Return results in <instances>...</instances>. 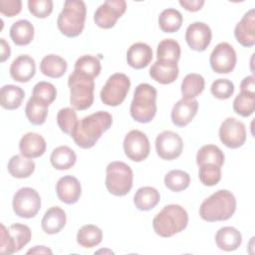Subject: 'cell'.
Here are the masks:
<instances>
[{"label": "cell", "instance_id": "cell-44", "mask_svg": "<svg viewBox=\"0 0 255 255\" xmlns=\"http://www.w3.org/2000/svg\"><path fill=\"white\" fill-rule=\"evenodd\" d=\"M210 92L219 100H227L234 93V84L228 79H217L212 83Z\"/></svg>", "mask_w": 255, "mask_h": 255}, {"label": "cell", "instance_id": "cell-20", "mask_svg": "<svg viewBox=\"0 0 255 255\" xmlns=\"http://www.w3.org/2000/svg\"><path fill=\"white\" fill-rule=\"evenodd\" d=\"M11 78L19 83L29 82L36 73V64L29 55L18 56L10 66Z\"/></svg>", "mask_w": 255, "mask_h": 255}, {"label": "cell", "instance_id": "cell-19", "mask_svg": "<svg viewBox=\"0 0 255 255\" xmlns=\"http://www.w3.org/2000/svg\"><path fill=\"white\" fill-rule=\"evenodd\" d=\"M56 192L58 198L66 204L76 203L81 196L82 187L77 177L65 175L61 177L56 184Z\"/></svg>", "mask_w": 255, "mask_h": 255}, {"label": "cell", "instance_id": "cell-50", "mask_svg": "<svg viewBox=\"0 0 255 255\" xmlns=\"http://www.w3.org/2000/svg\"><path fill=\"white\" fill-rule=\"evenodd\" d=\"M27 254H52V250L45 246H35L27 251Z\"/></svg>", "mask_w": 255, "mask_h": 255}, {"label": "cell", "instance_id": "cell-49", "mask_svg": "<svg viewBox=\"0 0 255 255\" xmlns=\"http://www.w3.org/2000/svg\"><path fill=\"white\" fill-rule=\"evenodd\" d=\"M0 42H1V62L3 63L10 57L11 50H10L9 44L5 41V39L1 38Z\"/></svg>", "mask_w": 255, "mask_h": 255}, {"label": "cell", "instance_id": "cell-35", "mask_svg": "<svg viewBox=\"0 0 255 255\" xmlns=\"http://www.w3.org/2000/svg\"><path fill=\"white\" fill-rule=\"evenodd\" d=\"M224 158L223 151L214 144L203 145L196 153V163L198 166L204 163H211L221 167L224 163Z\"/></svg>", "mask_w": 255, "mask_h": 255}, {"label": "cell", "instance_id": "cell-42", "mask_svg": "<svg viewBox=\"0 0 255 255\" xmlns=\"http://www.w3.org/2000/svg\"><path fill=\"white\" fill-rule=\"evenodd\" d=\"M77 123L78 117L75 109L64 108L59 111L57 115V124L63 132L71 135Z\"/></svg>", "mask_w": 255, "mask_h": 255}, {"label": "cell", "instance_id": "cell-38", "mask_svg": "<svg viewBox=\"0 0 255 255\" xmlns=\"http://www.w3.org/2000/svg\"><path fill=\"white\" fill-rule=\"evenodd\" d=\"M164 184L169 190L173 192H179L189 186L190 176L186 171L173 169L165 174Z\"/></svg>", "mask_w": 255, "mask_h": 255}, {"label": "cell", "instance_id": "cell-3", "mask_svg": "<svg viewBox=\"0 0 255 255\" xmlns=\"http://www.w3.org/2000/svg\"><path fill=\"white\" fill-rule=\"evenodd\" d=\"M188 223L186 210L178 204L164 206L153 218L152 227L160 237H171L184 230Z\"/></svg>", "mask_w": 255, "mask_h": 255}, {"label": "cell", "instance_id": "cell-21", "mask_svg": "<svg viewBox=\"0 0 255 255\" xmlns=\"http://www.w3.org/2000/svg\"><path fill=\"white\" fill-rule=\"evenodd\" d=\"M19 149L27 158L40 157L46 151V140L37 132H27L20 139Z\"/></svg>", "mask_w": 255, "mask_h": 255}, {"label": "cell", "instance_id": "cell-13", "mask_svg": "<svg viewBox=\"0 0 255 255\" xmlns=\"http://www.w3.org/2000/svg\"><path fill=\"white\" fill-rule=\"evenodd\" d=\"M209 62L211 69L215 73L228 74L235 68L237 62L236 52L230 44L221 42L213 49Z\"/></svg>", "mask_w": 255, "mask_h": 255}, {"label": "cell", "instance_id": "cell-45", "mask_svg": "<svg viewBox=\"0 0 255 255\" xmlns=\"http://www.w3.org/2000/svg\"><path fill=\"white\" fill-rule=\"evenodd\" d=\"M28 8L30 13L36 18H47L53 11V1L51 0H29Z\"/></svg>", "mask_w": 255, "mask_h": 255}, {"label": "cell", "instance_id": "cell-12", "mask_svg": "<svg viewBox=\"0 0 255 255\" xmlns=\"http://www.w3.org/2000/svg\"><path fill=\"white\" fill-rule=\"evenodd\" d=\"M124 150L126 155L132 161L144 160L150 151L149 140L145 133L138 129H132L127 133L124 139Z\"/></svg>", "mask_w": 255, "mask_h": 255}, {"label": "cell", "instance_id": "cell-37", "mask_svg": "<svg viewBox=\"0 0 255 255\" xmlns=\"http://www.w3.org/2000/svg\"><path fill=\"white\" fill-rule=\"evenodd\" d=\"M157 60L177 63L180 58V46L173 39H164L157 45Z\"/></svg>", "mask_w": 255, "mask_h": 255}, {"label": "cell", "instance_id": "cell-11", "mask_svg": "<svg viewBox=\"0 0 255 255\" xmlns=\"http://www.w3.org/2000/svg\"><path fill=\"white\" fill-rule=\"evenodd\" d=\"M127 10V3L124 0L105 1L94 14V21L100 28H113L118 19L121 18Z\"/></svg>", "mask_w": 255, "mask_h": 255}, {"label": "cell", "instance_id": "cell-41", "mask_svg": "<svg viewBox=\"0 0 255 255\" xmlns=\"http://www.w3.org/2000/svg\"><path fill=\"white\" fill-rule=\"evenodd\" d=\"M233 110L241 117L251 116L255 110V93L240 92L233 101Z\"/></svg>", "mask_w": 255, "mask_h": 255}, {"label": "cell", "instance_id": "cell-5", "mask_svg": "<svg viewBox=\"0 0 255 255\" xmlns=\"http://www.w3.org/2000/svg\"><path fill=\"white\" fill-rule=\"evenodd\" d=\"M156 95L155 88L149 84L141 83L135 88L129 110L135 122L147 124L153 120L156 114Z\"/></svg>", "mask_w": 255, "mask_h": 255}, {"label": "cell", "instance_id": "cell-9", "mask_svg": "<svg viewBox=\"0 0 255 255\" xmlns=\"http://www.w3.org/2000/svg\"><path fill=\"white\" fill-rule=\"evenodd\" d=\"M130 88L129 78L123 73L112 75L101 90L102 102L110 107L120 106L126 99Z\"/></svg>", "mask_w": 255, "mask_h": 255}, {"label": "cell", "instance_id": "cell-2", "mask_svg": "<svg viewBox=\"0 0 255 255\" xmlns=\"http://www.w3.org/2000/svg\"><path fill=\"white\" fill-rule=\"evenodd\" d=\"M236 210V199L227 189H220L207 197L199 207L200 217L207 222L225 221Z\"/></svg>", "mask_w": 255, "mask_h": 255}, {"label": "cell", "instance_id": "cell-31", "mask_svg": "<svg viewBox=\"0 0 255 255\" xmlns=\"http://www.w3.org/2000/svg\"><path fill=\"white\" fill-rule=\"evenodd\" d=\"M9 173L16 178H27L35 170V162L19 154L13 155L8 162Z\"/></svg>", "mask_w": 255, "mask_h": 255}, {"label": "cell", "instance_id": "cell-29", "mask_svg": "<svg viewBox=\"0 0 255 255\" xmlns=\"http://www.w3.org/2000/svg\"><path fill=\"white\" fill-rule=\"evenodd\" d=\"M50 160L54 168L59 170H66L75 165L77 155L71 147L67 145H60L52 151Z\"/></svg>", "mask_w": 255, "mask_h": 255}, {"label": "cell", "instance_id": "cell-6", "mask_svg": "<svg viewBox=\"0 0 255 255\" xmlns=\"http://www.w3.org/2000/svg\"><path fill=\"white\" fill-rule=\"evenodd\" d=\"M71 106L78 111L89 109L94 102V79L74 71L68 78Z\"/></svg>", "mask_w": 255, "mask_h": 255}, {"label": "cell", "instance_id": "cell-18", "mask_svg": "<svg viewBox=\"0 0 255 255\" xmlns=\"http://www.w3.org/2000/svg\"><path fill=\"white\" fill-rule=\"evenodd\" d=\"M198 110V102L195 99L182 98L172 108L171 121L179 128L186 127L195 117Z\"/></svg>", "mask_w": 255, "mask_h": 255}, {"label": "cell", "instance_id": "cell-36", "mask_svg": "<svg viewBox=\"0 0 255 255\" xmlns=\"http://www.w3.org/2000/svg\"><path fill=\"white\" fill-rule=\"evenodd\" d=\"M102 67L100 60L92 55H84L80 57L76 63L74 71L84 74L92 79H95L98 77L101 73Z\"/></svg>", "mask_w": 255, "mask_h": 255}, {"label": "cell", "instance_id": "cell-27", "mask_svg": "<svg viewBox=\"0 0 255 255\" xmlns=\"http://www.w3.org/2000/svg\"><path fill=\"white\" fill-rule=\"evenodd\" d=\"M160 200V194L154 187L143 186L136 190L133 203L138 210L148 211L154 208Z\"/></svg>", "mask_w": 255, "mask_h": 255}, {"label": "cell", "instance_id": "cell-39", "mask_svg": "<svg viewBox=\"0 0 255 255\" xmlns=\"http://www.w3.org/2000/svg\"><path fill=\"white\" fill-rule=\"evenodd\" d=\"M25 115L32 125L41 126L46 122L48 116V107L40 104L31 97L26 104Z\"/></svg>", "mask_w": 255, "mask_h": 255}, {"label": "cell", "instance_id": "cell-16", "mask_svg": "<svg viewBox=\"0 0 255 255\" xmlns=\"http://www.w3.org/2000/svg\"><path fill=\"white\" fill-rule=\"evenodd\" d=\"M211 29L203 22L190 24L185 31V40L189 48L193 51L202 52L206 50L211 42Z\"/></svg>", "mask_w": 255, "mask_h": 255}, {"label": "cell", "instance_id": "cell-14", "mask_svg": "<svg viewBox=\"0 0 255 255\" xmlns=\"http://www.w3.org/2000/svg\"><path fill=\"white\" fill-rule=\"evenodd\" d=\"M219 138L229 148L242 146L246 140L245 125L234 118H227L219 128Z\"/></svg>", "mask_w": 255, "mask_h": 255}, {"label": "cell", "instance_id": "cell-34", "mask_svg": "<svg viewBox=\"0 0 255 255\" xmlns=\"http://www.w3.org/2000/svg\"><path fill=\"white\" fill-rule=\"evenodd\" d=\"M103 239L101 228L94 224L84 225L77 233V242L84 248H92L99 245Z\"/></svg>", "mask_w": 255, "mask_h": 255}, {"label": "cell", "instance_id": "cell-7", "mask_svg": "<svg viewBox=\"0 0 255 255\" xmlns=\"http://www.w3.org/2000/svg\"><path fill=\"white\" fill-rule=\"evenodd\" d=\"M106 187L116 196L128 194L132 187L133 173L131 168L123 161H113L108 164L106 170Z\"/></svg>", "mask_w": 255, "mask_h": 255}, {"label": "cell", "instance_id": "cell-24", "mask_svg": "<svg viewBox=\"0 0 255 255\" xmlns=\"http://www.w3.org/2000/svg\"><path fill=\"white\" fill-rule=\"evenodd\" d=\"M66 221L67 216L64 209L59 206H52L45 212L41 221V226L45 233L53 235L64 228Z\"/></svg>", "mask_w": 255, "mask_h": 255}, {"label": "cell", "instance_id": "cell-25", "mask_svg": "<svg viewBox=\"0 0 255 255\" xmlns=\"http://www.w3.org/2000/svg\"><path fill=\"white\" fill-rule=\"evenodd\" d=\"M217 247L224 251H234L242 243V235L238 229L232 226H224L218 229L215 234Z\"/></svg>", "mask_w": 255, "mask_h": 255}, {"label": "cell", "instance_id": "cell-23", "mask_svg": "<svg viewBox=\"0 0 255 255\" xmlns=\"http://www.w3.org/2000/svg\"><path fill=\"white\" fill-rule=\"evenodd\" d=\"M152 60V50L145 43H134L127 52L128 64L136 70L145 68Z\"/></svg>", "mask_w": 255, "mask_h": 255}, {"label": "cell", "instance_id": "cell-46", "mask_svg": "<svg viewBox=\"0 0 255 255\" xmlns=\"http://www.w3.org/2000/svg\"><path fill=\"white\" fill-rule=\"evenodd\" d=\"M22 10V2L20 0H1L0 13L7 17H14Z\"/></svg>", "mask_w": 255, "mask_h": 255}, {"label": "cell", "instance_id": "cell-26", "mask_svg": "<svg viewBox=\"0 0 255 255\" xmlns=\"http://www.w3.org/2000/svg\"><path fill=\"white\" fill-rule=\"evenodd\" d=\"M10 38L17 46H26L34 38V26L28 20H18L10 27Z\"/></svg>", "mask_w": 255, "mask_h": 255}, {"label": "cell", "instance_id": "cell-43", "mask_svg": "<svg viewBox=\"0 0 255 255\" xmlns=\"http://www.w3.org/2000/svg\"><path fill=\"white\" fill-rule=\"evenodd\" d=\"M198 176L202 184L206 186L216 185L221 179V167L211 163L201 164L199 165Z\"/></svg>", "mask_w": 255, "mask_h": 255}, {"label": "cell", "instance_id": "cell-30", "mask_svg": "<svg viewBox=\"0 0 255 255\" xmlns=\"http://www.w3.org/2000/svg\"><path fill=\"white\" fill-rule=\"evenodd\" d=\"M25 97L24 91L14 85H5L0 91V104L5 110L13 111L18 109Z\"/></svg>", "mask_w": 255, "mask_h": 255}, {"label": "cell", "instance_id": "cell-48", "mask_svg": "<svg viewBox=\"0 0 255 255\" xmlns=\"http://www.w3.org/2000/svg\"><path fill=\"white\" fill-rule=\"evenodd\" d=\"M254 77L253 76H247L245 77L241 84H240V90L241 92H247V93H255V84H254Z\"/></svg>", "mask_w": 255, "mask_h": 255}, {"label": "cell", "instance_id": "cell-33", "mask_svg": "<svg viewBox=\"0 0 255 255\" xmlns=\"http://www.w3.org/2000/svg\"><path fill=\"white\" fill-rule=\"evenodd\" d=\"M181 13L173 8L163 10L158 16V26L164 33L177 32L182 25Z\"/></svg>", "mask_w": 255, "mask_h": 255}, {"label": "cell", "instance_id": "cell-40", "mask_svg": "<svg viewBox=\"0 0 255 255\" xmlns=\"http://www.w3.org/2000/svg\"><path fill=\"white\" fill-rule=\"evenodd\" d=\"M57 90L51 83L42 81L37 83L33 88L32 98L40 104L49 107L56 99Z\"/></svg>", "mask_w": 255, "mask_h": 255}, {"label": "cell", "instance_id": "cell-1", "mask_svg": "<svg viewBox=\"0 0 255 255\" xmlns=\"http://www.w3.org/2000/svg\"><path fill=\"white\" fill-rule=\"evenodd\" d=\"M112 124V115L105 111H99L78 121L71 136L78 146L91 148L102 134L111 128Z\"/></svg>", "mask_w": 255, "mask_h": 255}, {"label": "cell", "instance_id": "cell-28", "mask_svg": "<svg viewBox=\"0 0 255 255\" xmlns=\"http://www.w3.org/2000/svg\"><path fill=\"white\" fill-rule=\"evenodd\" d=\"M68 64L62 57L54 54L45 56L40 63V71L50 78H61L67 71Z\"/></svg>", "mask_w": 255, "mask_h": 255}, {"label": "cell", "instance_id": "cell-47", "mask_svg": "<svg viewBox=\"0 0 255 255\" xmlns=\"http://www.w3.org/2000/svg\"><path fill=\"white\" fill-rule=\"evenodd\" d=\"M179 4L187 11L190 12H196L198 10H200L202 8V6L204 5V1L203 0H180Z\"/></svg>", "mask_w": 255, "mask_h": 255}, {"label": "cell", "instance_id": "cell-17", "mask_svg": "<svg viewBox=\"0 0 255 255\" xmlns=\"http://www.w3.org/2000/svg\"><path fill=\"white\" fill-rule=\"evenodd\" d=\"M237 42L243 47H252L255 44V10L247 11L234 29Z\"/></svg>", "mask_w": 255, "mask_h": 255}, {"label": "cell", "instance_id": "cell-8", "mask_svg": "<svg viewBox=\"0 0 255 255\" xmlns=\"http://www.w3.org/2000/svg\"><path fill=\"white\" fill-rule=\"evenodd\" d=\"M31 237V229L25 224L15 223L9 228L1 224L0 253L2 255H10L20 251L30 242Z\"/></svg>", "mask_w": 255, "mask_h": 255}, {"label": "cell", "instance_id": "cell-32", "mask_svg": "<svg viewBox=\"0 0 255 255\" xmlns=\"http://www.w3.org/2000/svg\"><path fill=\"white\" fill-rule=\"evenodd\" d=\"M204 78L195 73L188 74L184 77L181 83V94L184 99H194L198 97L204 90Z\"/></svg>", "mask_w": 255, "mask_h": 255}, {"label": "cell", "instance_id": "cell-10", "mask_svg": "<svg viewBox=\"0 0 255 255\" xmlns=\"http://www.w3.org/2000/svg\"><path fill=\"white\" fill-rule=\"evenodd\" d=\"M13 210L22 218H32L41 208V197L32 187H22L13 196Z\"/></svg>", "mask_w": 255, "mask_h": 255}, {"label": "cell", "instance_id": "cell-4", "mask_svg": "<svg viewBox=\"0 0 255 255\" xmlns=\"http://www.w3.org/2000/svg\"><path fill=\"white\" fill-rule=\"evenodd\" d=\"M86 15L87 7L84 1L67 0L58 16V29L66 37H78L84 30Z\"/></svg>", "mask_w": 255, "mask_h": 255}, {"label": "cell", "instance_id": "cell-15", "mask_svg": "<svg viewBox=\"0 0 255 255\" xmlns=\"http://www.w3.org/2000/svg\"><path fill=\"white\" fill-rule=\"evenodd\" d=\"M155 149L161 159L173 160L181 154L183 141L177 133L171 130H164L155 138Z\"/></svg>", "mask_w": 255, "mask_h": 255}, {"label": "cell", "instance_id": "cell-22", "mask_svg": "<svg viewBox=\"0 0 255 255\" xmlns=\"http://www.w3.org/2000/svg\"><path fill=\"white\" fill-rule=\"evenodd\" d=\"M177 63L156 60L149 69V76L161 85H168L173 83L178 77Z\"/></svg>", "mask_w": 255, "mask_h": 255}]
</instances>
